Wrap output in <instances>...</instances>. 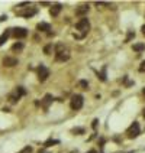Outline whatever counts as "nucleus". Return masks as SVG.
I'll return each instance as SVG.
<instances>
[{"label": "nucleus", "mask_w": 145, "mask_h": 153, "mask_svg": "<svg viewBox=\"0 0 145 153\" xmlns=\"http://www.w3.org/2000/svg\"><path fill=\"white\" fill-rule=\"evenodd\" d=\"M36 71H38V79H39L41 82H44V81L50 76V69L47 68L45 65H39Z\"/></svg>", "instance_id": "nucleus-7"}, {"label": "nucleus", "mask_w": 145, "mask_h": 153, "mask_svg": "<svg viewBox=\"0 0 145 153\" xmlns=\"http://www.w3.org/2000/svg\"><path fill=\"white\" fill-rule=\"evenodd\" d=\"M139 72H145V61L141 62V67H139Z\"/></svg>", "instance_id": "nucleus-23"}, {"label": "nucleus", "mask_w": 145, "mask_h": 153, "mask_svg": "<svg viewBox=\"0 0 145 153\" xmlns=\"http://www.w3.org/2000/svg\"><path fill=\"white\" fill-rule=\"evenodd\" d=\"M80 87H81L83 90H87V88H89V82L84 81V79H81V81H80Z\"/></svg>", "instance_id": "nucleus-19"}, {"label": "nucleus", "mask_w": 145, "mask_h": 153, "mask_svg": "<svg viewBox=\"0 0 145 153\" xmlns=\"http://www.w3.org/2000/svg\"><path fill=\"white\" fill-rule=\"evenodd\" d=\"M54 101V98H52V95L51 94H47L45 97H44V100L41 101V104H42V107H44V110H48V107H50V104Z\"/></svg>", "instance_id": "nucleus-11"}, {"label": "nucleus", "mask_w": 145, "mask_h": 153, "mask_svg": "<svg viewBox=\"0 0 145 153\" xmlns=\"http://www.w3.org/2000/svg\"><path fill=\"white\" fill-rule=\"evenodd\" d=\"M89 13V4H83V6H78V7L76 9V16L78 17H86V15Z\"/></svg>", "instance_id": "nucleus-9"}, {"label": "nucleus", "mask_w": 145, "mask_h": 153, "mask_svg": "<svg viewBox=\"0 0 145 153\" xmlns=\"http://www.w3.org/2000/svg\"><path fill=\"white\" fill-rule=\"evenodd\" d=\"M55 59L58 61V62H64V61L70 59V51L67 49L65 45L58 43V45L55 46Z\"/></svg>", "instance_id": "nucleus-2"}, {"label": "nucleus", "mask_w": 145, "mask_h": 153, "mask_svg": "<svg viewBox=\"0 0 145 153\" xmlns=\"http://www.w3.org/2000/svg\"><path fill=\"white\" fill-rule=\"evenodd\" d=\"M9 36H10V29H9V30H6L5 33H3L2 36H0V46H2L3 43H5L6 41H8V38H9Z\"/></svg>", "instance_id": "nucleus-14"}, {"label": "nucleus", "mask_w": 145, "mask_h": 153, "mask_svg": "<svg viewBox=\"0 0 145 153\" xmlns=\"http://www.w3.org/2000/svg\"><path fill=\"white\" fill-rule=\"evenodd\" d=\"M97 123H99V120H97V119H96V120H93V124H92V127H93V128H96V127H97Z\"/></svg>", "instance_id": "nucleus-24"}, {"label": "nucleus", "mask_w": 145, "mask_h": 153, "mask_svg": "<svg viewBox=\"0 0 145 153\" xmlns=\"http://www.w3.org/2000/svg\"><path fill=\"white\" fill-rule=\"evenodd\" d=\"M134 36H135V33H134V32H129L128 36H126V39H125V42H129V41H131Z\"/></svg>", "instance_id": "nucleus-21"}, {"label": "nucleus", "mask_w": 145, "mask_h": 153, "mask_svg": "<svg viewBox=\"0 0 145 153\" xmlns=\"http://www.w3.org/2000/svg\"><path fill=\"white\" fill-rule=\"evenodd\" d=\"M61 9H62V6H61L60 3L58 4H54L51 7V10H50V13H51V16L52 17H55V16H58V13L61 12Z\"/></svg>", "instance_id": "nucleus-12"}, {"label": "nucleus", "mask_w": 145, "mask_h": 153, "mask_svg": "<svg viewBox=\"0 0 145 153\" xmlns=\"http://www.w3.org/2000/svg\"><path fill=\"white\" fill-rule=\"evenodd\" d=\"M83 102H84V98H83V95H80V94H74L73 97H71V102H70V105H71V108L73 110H80L81 107H83Z\"/></svg>", "instance_id": "nucleus-4"}, {"label": "nucleus", "mask_w": 145, "mask_h": 153, "mask_svg": "<svg viewBox=\"0 0 145 153\" xmlns=\"http://www.w3.org/2000/svg\"><path fill=\"white\" fill-rule=\"evenodd\" d=\"M139 124H138V121H134L131 126H129V128L126 130V134H128L129 139H135V137L139 136Z\"/></svg>", "instance_id": "nucleus-5"}, {"label": "nucleus", "mask_w": 145, "mask_h": 153, "mask_svg": "<svg viewBox=\"0 0 145 153\" xmlns=\"http://www.w3.org/2000/svg\"><path fill=\"white\" fill-rule=\"evenodd\" d=\"M15 65H17L16 58H13V56H6V58H3V67L12 68V67H15Z\"/></svg>", "instance_id": "nucleus-10"}, {"label": "nucleus", "mask_w": 145, "mask_h": 153, "mask_svg": "<svg viewBox=\"0 0 145 153\" xmlns=\"http://www.w3.org/2000/svg\"><path fill=\"white\" fill-rule=\"evenodd\" d=\"M71 133H74V134H83V133H84V128L76 127V128H73V130H71Z\"/></svg>", "instance_id": "nucleus-17"}, {"label": "nucleus", "mask_w": 145, "mask_h": 153, "mask_svg": "<svg viewBox=\"0 0 145 153\" xmlns=\"http://www.w3.org/2000/svg\"><path fill=\"white\" fill-rule=\"evenodd\" d=\"M10 35H13L16 39H22V38L28 36V30L25 27H13V29H10Z\"/></svg>", "instance_id": "nucleus-6"}, {"label": "nucleus", "mask_w": 145, "mask_h": 153, "mask_svg": "<svg viewBox=\"0 0 145 153\" xmlns=\"http://www.w3.org/2000/svg\"><path fill=\"white\" fill-rule=\"evenodd\" d=\"M25 94H26V91L23 90V87H16L12 93L9 94V97H8L9 102H10V104H16V102L20 100V97L25 95Z\"/></svg>", "instance_id": "nucleus-3"}, {"label": "nucleus", "mask_w": 145, "mask_h": 153, "mask_svg": "<svg viewBox=\"0 0 145 153\" xmlns=\"http://www.w3.org/2000/svg\"><path fill=\"white\" fill-rule=\"evenodd\" d=\"M36 29H38V30H39V32H41V30H42V32H48V30H51V26L48 25V23H39V25L36 26Z\"/></svg>", "instance_id": "nucleus-13"}, {"label": "nucleus", "mask_w": 145, "mask_h": 153, "mask_svg": "<svg viewBox=\"0 0 145 153\" xmlns=\"http://www.w3.org/2000/svg\"><path fill=\"white\" fill-rule=\"evenodd\" d=\"M99 76H100V79H102V81H106V67H103L102 72L99 74Z\"/></svg>", "instance_id": "nucleus-18"}, {"label": "nucleus", "mask_w": 145, "mask_h": 153, "mask_svg": "<svg viewBox=\"0 0 145 153\" xmlns=\"http://www.w3.org/2000/svg\"><path fill=\"white\" fill-rule=\"evenodd\" d=\"M52 51V45H48V46H45V49H44V52L47 53V55H50Z\"/></svg>", "instance_id": "nucleus-20"}, {"label": "nucleus", "mask_w": 145, "mask_h": 153, "mask_svg": "<svg viewBox=\"0 0 145 153\" xmlns=\"http://www.w3.org/2000/svg\"><path fill=\"white\" fill-rule=\"evenodd\" d=\"M142 93H144V95H145V88H144V91H142Z\"/></svg>", "instance_id": "nucleus-27"}, {"label": "nucleus", "mask_w": 145, "mask_h": 153, "mask_svg": "<svg viewBox=\"0 0 145 153\" xmlns=\"http://www.w3.org/2000/svg\"><path fill=\"white\" fill-rule=\"evenodd\" d=\"M58 143V140H48V142H45V146H50V145H57Z\"/></svg>", "instance_id": "nucleus-22"}, {"label": "nucleus", "mask_w": 145, "mask_h": 153, "mask_svg": "<svg viewBox=\"0 0 145 153\" xmlns=\"http://www.w3.org/2000/svg\"><path fill=\"white\" fill-rule=\"evenodd\" d=\"M87 153H97L96 150H90V152H87Z\"/></svg>", "instance_id": "nucleus-26"}, {"label": "nucleus", "mask_w": 145, "mask_h": 153, "mask_svg": "<svg viewBox=\"0 0 145 153\" xmlns=\"http://www.w3.org/2000/svg\"><path fill=\"white\" fill-rule=\"evenodd\" d=\"M22 49H23V43L22 42H17L12 46V51H15V52H19V51H22Z\"/></svg>", "instance_id": "nucleus-15"}, {"label": "nucleus", "mask_w": 145, "mask_h": 153, "mask_svg": "<svg viewBox=\"0 0 145 153\" xmlns=\"http://www.w3.org/2000/svg\"><path fill=\"white\" fill-rule=\"evenodd\" d=\"M144 49H145V43H135V45H134V51L142 52Z\"/></svg>", "instance_id": "nucleus-16"}, {"label": "nucleus", "mask_w": 145, "mask_h": 153, "mask_svg": "<svg viewBox=\"0 0 145 153\" xmlns=\"http://www.w3.org/2000/svg\"><path fill=\"white\" fill-rule=\"evenodd\" d=\"M142 114H144V117H145V110H144V113H142Z\"/></svg>", "instance_id": "nucleus-28"}, {"label": "nucleus", "mask_w": 145, "mask_h": 153, "mask_svg": "<svg viewBox=\"0 0 145 153\" xmlns=\"http://www.w3.org/2000/svg\"><path fill=\"white\" fill-rule=\"evenodd\" d=\"M38 13V10L35 7H28L26 10H22V12H17V15L19 16H22V17H32L35 16Z\"/></svg>", "instance_id": "nucleus-8"}, {"label": "nucleus", "mask_w": 145, "mask_h": 153, "mask_svg": "<svg viewBox=\"0 0 145 153\" xmlns=\"http://www.w3.org/2000/svg\"><path fill=\"white\" fill-rule=\"evenodd\" d=\"M76 29L80 32L78 35H74V38L77 39H81V38H84L86 35L89 33V30H90V22H89V19L87 17H83V19H80L78 22L76 23Z\"/></svg>", "instance_id": "nucleus-1"}, {"label": "nucleus", "mask_w": 145, "mask_h": 153, "mask_svg": "<svg viewBox=\"0 0 145 153\" xmlns=\"http://www.w3.org/2000/svg\"><path fill=\"white\" fill-rule=\"evenodd\" d=\"M142 33H144V35H145V25H144V26H142Z\"/></svg>", "instance_id": "nucleus-25"}]
</instances>
